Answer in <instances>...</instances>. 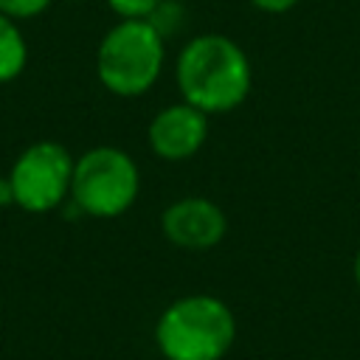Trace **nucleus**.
<instances>
[{"instance_id": "nucleus-1", "label": "nucleus", "mask_w": 360, "mask_h": 360, "mask_svg": "<svg viewBox=\"0 0 360 360\" xmlns=\"http://www.w3.org/2000/svg\"><path fill=\"white\" fill-rule=\"evenodd\" d=\"M174 76L183 98L205 115L239 107L250 90V62L245 51L222 34H202L186 42Z\"/></svg>"}, {"instance_id": "nucleus-2", "label": "nucleus", "mask_w": 360, "mask_h": 360, "mask_svg": "<svg viewBox=\"0 0 360 360\" xmlns=\"http://www.w3.org/2000/svg\"><path fill=\"white\" fill-rule=\"evenodd\" d=\"M233 340L231 307L208 292L174 298L155 323V346L166 360H222Z\"/></svg>"}, {"instance_id": "nucleus-3", "label": "nucleus", "mask_w": 360, "mask_h": 360, "mask_svg": "<svg viewBox=\"0 0 360 360\" xmlns=\"http://www.w3.org/2000/svg\"><path fill=\"white\" fill-rule=\"evenodd\" d=\"M163 68V34L152 20H121L112 25L96 56L101 84L115 96L146 93Z\"/></svg>"}, {"instance_id": "nucleus-4", "label": "nucleus", "mask_w": 360, "mask_h": 360, "mask_svg": "<svg viewBox=\"0 0 360 360\" xmlns=\"http://www.w3.org/2000/svg\"><path fill=\"white\" fill-rule=\"evenodd\" d=\"M141 188V174L135 160L115 146H96L73 163L70 194L73 205L90 217H118L124 214Z\"/></svg>"}, {"instance_id": "nucleus-5", "label": "nucleus", "mask_w": 360, "mask_h": 360, "mask_svg": "<svg viewBox=\"0 0 360 360\" xmlns=\"http://www.w3.org/2000/svg\"><path fill=\"white\" fill-rule=\"evenodd\" d=\"M8 180L14 202L22 211L45 214L62 205V200L68 197L73 180V158L65 146L53 141H39L17 158Z\"/></svg>"}, {"instance_id": "nucleus-6", "label": "nucleus", "mask_w": 360, "mask_h": 360, "mask_svg": "<svg viewBox=\"0 0 360 360\" xmlns=\"http://www.w3.org/2000/svg\"><path fill=\"white\" fill-rule=\"evenodd\" d=\"M163 233L183 250H208L228 233L225 211L208 197H183L163 211Z\"/></svg>"}, {"instance_id": "nucleus-7", "label": "nucleus", "mask_w": 360, "mask_h": 360, "mask_svg": "<svg viewBox=\"0 0 360 360\" xmlns=\"http://www.w3.org/2000/svg\"><path fill=\"white\" fill-rule=\"evenodd\" d=\"M205 135H208V118L202 110L191 107L188 101L163 107L149 121V132H146L152 152L163 160L191 158L205 143Z\"/></svg>"}, {"instance_id": "nucleus-8", "label": "nucleus", "mask_w": 360, "mask_h": 360, "mask_svg": "<svg viewBox=\"0 0 360 360\" xmlns=\"http://www.w3.org/2000/svg\"><path fill=\"white\" fill-rule=\"evenodd\" d=\"M25 59H28V51L20 28L8 14L0 11V84L20 76L25 68Z\"/></svg>"}, {"instance_id": "nucleus-9", "label": "nucleus", "mask_w": 360, "mask_h": 360, "mask_svg": "<svg viewBox=\"0 0 360 360\" xmlns=\"http://www.w3.org/2000/svg\"><path fill=\"white\" fill-rule=\"evenodd\" d=\"M121 20H149L163 0H107Z\"/></svg>"}, {"instance_id": "nucleus-10", "label": "nucleus", "mask_w": 360, "mask_h": 360, "mask_svg": "<svg viewBox=\"0 0 360 360\" xmlns=\"http://www.w3.org/2000/svg\"><path fill=\"white\" fill-rule=\"evenodd\" d=\"M48 6H51V0H0V11L8 14L11 20L37 17V14L45 11Z\"/></svg>"}, {"instance_id": "nucleus-11", "label": "nucleus", "mask_w": 360, "mask_h": 360, "mask_svg": "<svg viewBox=\"0 0 360 360\" xmlns=\"http://www.w3.org/2000/svg\"><path fill=\"white\" fill-rule=\"evenodd\" d=\"M256 8H262V11H270V14H281V11H287V8H292L298 0H250Z\"/></svg>"}, {"instance_id": "nucleus-12", "label": "nucleus", "mask_w": 360, "mask_h": 360, "mask_svg": "<svg viewBox=\"0 0 360 360\" xmlns=\"http://www.w3.org/2000/svg\"><path fill=\"white\" fill-rule=\"evenodd\" d=\"M8 202H14L11 180H8V177H0V205H8Z\"/></svg>"}, {"instance_id": "nucleus-13", "label": "nucleus", "mask_w": 360, "mask_h": 360, "mask_svg": "<svg viewBox=\"0 0 360 360\" xmlns=\"http://www.w3.org/2000/svg\"><path fill=\"white\" fill-rule=\"evenodd\" d=\"M352 270H354V281H357V287H360V248H357V253H354V264H352Z\"/></svg>"}, {"instance_id": "nucleus-14", "label": "nucleus", "mask_w": 360, "mask_h": 360, "mask_svg": "<svg viewBox=\"0 0 360 360\" xmlns=\"http://www.w3.org/2000/svg\"><path fill=\"white\" fill-rule=\"evenodd\" d=\"M70 3H82V0H70Z\"/></svg>"}]
</instances>
